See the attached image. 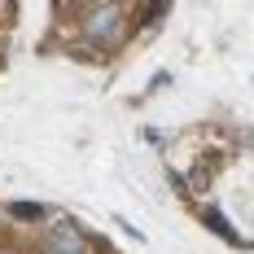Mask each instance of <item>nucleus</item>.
I'll use <instances>...</instances> for the list:
<instances>
[{
  "label": "nucleus",
  "mask_w": 254,
  "mask_h": 254,
  "mask_svg": "<svg viewBox=\"0 0 254 254\" xmlns=\"http://www.w3.org/2000/svg\"><path fill=\"white\" fill-rule=\"evenodd\" d=\"M83 40L88 44H119L127 35V18H123V4L119 0H97V4H88V13H83Z\"/></svg>",
  "instance_id": "nucleus-1"
},
{
  "label": "nucleus",
  "mask_w": 254,
  "mask_h": 254,
  "mask_svg": "<svg viewBox=\"0 0 254 254\" xmlns=\"http://www.w3.org/2000/svg\"><path fill=\"white\" fill-rule=\"evenodd\" d=\"M88 250V241H83V232L70 224V219H57L49 232V254H83Z\"/></svg>",
  "instance_id": "nucleus-2"
},
{
  "label": "nucleus",
  "mask_w": 254,
  "mask_h": 254,
  "mask_svg": "<svg viewBox=\"0 0 254 254\" xmlns=\"http://www.w3.org/2000/svg\"><path fill=\"white\" fill-rule=\"evenodd\" d=\"M9 215H22V219H40V215H44V206H35V202H13V206H9Z\"/></svg>",
  "instance_id": "nucleus-3"
},
{
  "label": "nucleus",
  "mask_w": 254,
  "mask_h": 254,
  "mask_svg": "<svg viewBox=\"0 0 254 254\" xmlns=\"http://www.w3.org/2000/svg\"><path fill=\"white\" fill-rule=\"evenodd\" d=\"M167 4H171V0H149V4H145V13H140V26H149L153 18H162V9H167Z\"/></svg>",
  "instance_id": "nucleus-4"
}]
</instances>
